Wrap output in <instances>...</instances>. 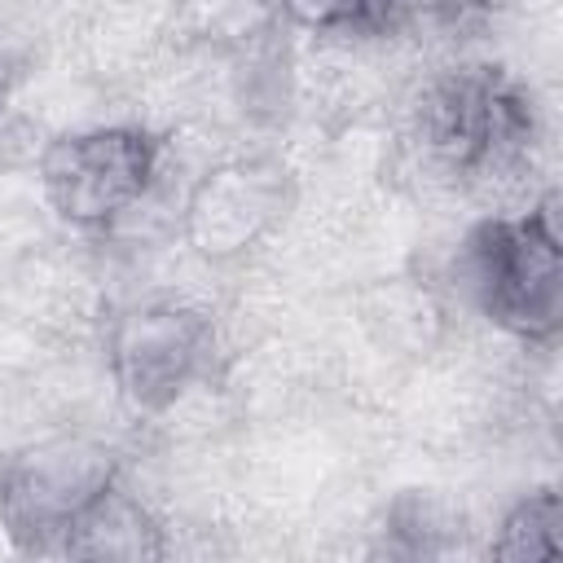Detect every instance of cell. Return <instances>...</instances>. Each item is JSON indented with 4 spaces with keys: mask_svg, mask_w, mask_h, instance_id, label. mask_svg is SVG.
Instances as JSON below:
<instances>
[{
    "mask_svg": "<svg viewBox=\"0 0 563 563\" xmlns=\"http://www.w3.org/2000/svg\"><path fill=\"white\" fill-rule=\"evenodd\" d=\"M471 273L493 321L519 334H550L563 312V268L554 207L523 220H493L471 238Z\"/></svg>",
    "mask_w": 563,
    "mask_h": 563,
    "instance_id": "6da1fadb",
    "label": "cell"
},
{
    "mask_svg": "<svg viewBox=\"0 0 563 563\" xmlns=\"http://www.w3.org/2000/svg\"><path fill=\"white\" fill-rule=\"evenodd\" d=\"M154 172V145L141 132L110 128L62 136L44 154V185L66 220L97 224L136 202Z\"/></svg>",
    "mask_w": 563,
    "mask_h": 563,
    "instance_id": "7a4b0ae2",
    "label": "cell"
},
{
    "mask_svg": "<svg viewBox=\"0 0 563 563\" xmlns=\"http://www.w3.org/2000/svg\"><path fill=\"white\" fill-rule=\"evenodd\" d=\"M427 128L453 167H488L528 141L532 114L497 75H457L431 97Z\"/></svg>",
    "mask_w": 563,
    "mask_h": 563,
    "instance_id": "3957f363",
    "label": "cell"
},
{
    "mask_svg": "<svg viewBox=\"0 0 563 563\" xmlns=\"http://www.w3.org/2000/svg\"><path fill=\"white\" fill-rule=\"evenodd\" d=\"M110 457L84 453L79 444H62L48 453L22 457L0 488V510L22 537H44L75 528V519L106 493Z\"/></svg>",
    "mask_w": 563,
    "mask_h": 563,
    "instance_id": "277c9868",
    "label": "cell"
},
{
    "mask_svg": "<svg viewBox=\"0 0 563 563\" xmlns=\"http://www.w3.org/2000/svg\"><path fill=\"white\" fill-rule=\"evenodd\" d=\"M194 347H198V325L185 321V312H158V317L136 321L119 343L128 387L141 400L172 396L176 383L185 378L189 361H194Z\"/></svg>",
    "mask_w": 563,
    "mask_h": 563,
    "instance_id": "5b68a950",
    "label": "cell"
},
{
    "mask_svg": "<svg viewBox=\"0 0 563 563\" xmlns=\"http://www.w3.org/2000/svg\"><path fill=\"white\" fill-rule=\"evenodd\" d=\"M559 528H563L559 497L554 493H537L510 515V523H506V532H501L493 554L497 559H550V554L563 550V532Z\"/></svg>",
    "mask_w": 563,
    "mask_h": 563,
    "instance_id": "8992f818",
    "label": "cell"
},
{
    "mask_svg": "<svg viewBox=\"0 0 563 563\" xmlns=\"http://www.w3.org/2000/svg\"><path fill=\"white\" fill-rule=\"evenodd\" d=\"M308 22H343V18H352L361 4H369V0H290Z\"/></svg>",
    "mask_w": 563,
    "mask_h": 563,
    "instance_id": "52a82bcc",
    "label": "cell"
}]
</instances>
